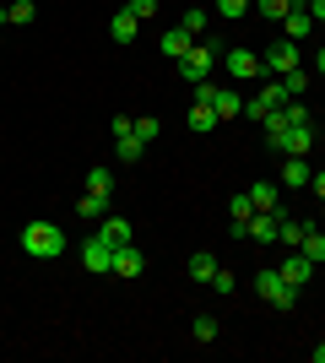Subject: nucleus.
I'll return each mask as SVG.
<instances>
[{
  "mask_svg": "<svg viewBox=\"0 0 325 363\" xmlns=\"http://www.w3.org/2000/svg\"><path fill=\"white\" fill-rule=\"evenodd\" d=\"M22 250H28L33 260H55V255L71 250V239H65L60 223H28V228H22Z\"/></svg>",
  "mask_w": 325,
  "mask_h": 363,
  "instance_id": "nucleus-1",
  "label": "nucleus"
},
{
  "mask_svg": "<svg viewBox=\"0 0 325 363\" xmlns=\"http://www.w3.org/2000/svg\"><path fill=\"white\" fill-rule=\"evenodd\" d=\"M255 293H261V303H271V309H293V303H298V288H293V282H282L277 266L255 272Z\"/></svg>",
  "mask_w": 325,
  "mask_h": 363,
  "instance_id": "nucleus-2",
  "label": "nucleus"
},
{
  "mask_svg": "<svg viewBox=\"0 0 325 363\" xmlns=\"http://www.w3.org/2000/svg\"><path fill=\"white\" fill-rule=\"evenodd\" d=\"M266 141H271L277 157H309L314 130H309V125H282V130H266Z\"/></svg>",
  "mask_w": 325,
  "mask_h": 363,
  "instance_id": "nucleus-3",
  "label": "nucleus"
},
{
  "mask_svg": "<svg viewBox=\"0 0 325 363\" xmlns=\"http://www.w3.org/2000/svg\"><path fill=\"white\" fill-rule=\"evenodd\" d=\"M212 65H217V49L206 44V38H195V44H190V55L173 65V71H179V82H190V87H195V82H212Z\"/></svg>",
  "mask_w": 325,
  "mask_h": 363,
  "instance_id": "nucleus-4",
  "label": "nucleus"
},
{
  "mask_svg": "<svg viewBox=\"0 0 325 363\" xmlns=\"http://www.w3.org/2000/svg\"><path fill=\"white\" fill-rule=\"evenodd\" d=\"M76 255H81V266H87L93 277H108V272H114V244H108L103 233L81 239V250H76Z\"/></svg>",
  "mask_w": 325,
  "mask_h": 363,
  "instance_id": "nucleus-5",
  "label": "nucleus"
},
{
  "mask_svg": "<svg viewBox=\"0 0 325 363\" xmlns=\"http://www.w3.org/2000/svg\"><path fill=\"white\" fill-rule=\"evenodd\" d=\"M222 65H228V76H233V82H255V76L266 71L255 49H228V55H222Z\"/></svg>",
  "mask_w": 325,
  "mask_h": 363,
  "instance_id": "nucleus-6",
  "label": "nucleus"
},
{
  "mask_svg": "<svg viewBox=\"0 0 325 363\" xmlns=\"http://www.w3.org/2000/svg\"><path fill=\"white\" fill-rule=\"evenodd\" d=\"M261 65H266L271 76H287V71H298V44H293V38H282V44H271V49L261 55Z\"/></svg>",
  "mask_w": 325,
  "mask_h": 363,
  "instance_id": "nucleus-7",
  "label": "nucleus"
},
{
  "mask_svg": "<svg viewBox=\"0 0 325 363\" xmlns=\"http://www.w3.org/2000/svg\"><path fill=\"white\" fill-rule=\"evenodd\" d=\"M309 157H282V174H277V184L282 190H309Z\"/></svg>",
  "mask_w": 325,
  "mask_h": 363,
  "instance_id": "nucleus-8",
  "label": "nucleus"
},
{
  "mask_svg": "<svg viewBox=\"0 0 325 363\" xmlns=\"http://www.w3.org/2000/svg\"><path fill=\"white\" fill-rule=\"evenodd\" d=\"M277 272H282V282H293V288H304V282H309V277H314V260L304 255V250H293V255L282 260Z\"/></svg>",
  "mask_w": 325,
  "mask_h": 363,
  "instance_id": "nucleus-9",
  "label": "nucleus"
},
{
  "mask_svg": "<svg viewBox=\"0 0 325 363\" xmlns=\"http://www.w3.org/2000/svg\"><path fill=\"white\" fill-rule=\"evenodd\" d=\"M141 272H147V255H141L136 244H120V250H114V277L130 282V277H141Z\"/></svg>",
  "mask_w": 325,
  "mask_h": 363,
  "instance_id": "nucleus-10",
  "label": "nucleus"
},
{
  "mask_svg": "<svg viewBox=\"0 0 325 363\" xmlns=\"http://www.w3.org/2000/svg\"><path fill=\"white\" fill-rule=\"evenodd\" d=\"M249 201H255V212H277L282 206V184L277 179H255L249 184Z\"/></svg>",
  "mask_w": 325,
  "mask_h": 363,
  "instance_id": "nucleus-11",
  "label": "nucleus"
},
{
  "mask_svg": "<svg viewBox=\"0 0 325 363\" xmlns=\"http://www.w3.org/2000/svg\"><path fill=\"white\" fill-rule=\"evenodd\" d=\"M277 223H282V206L277 212H255L249 217V239L255 244H277Z\"/></svg>",
  "mask_w": 325,
  "mask_h": 363,
  "instance_id": "nucleus-12",
  "label": "nucleus"
},
{
  "mask_svg": "<svg viewBox=\"0 0 325 363\" xmlns=\"http://www.w3.org/2000/svg\"><path fill=\"white\" fill-rule=\"evenodd\" d=\"M304 233H309V223H304V217H293L287 206H282V223H277V244L298 250V244H304Z\"/></svg>",
  "mask_w": 325,
  "mask_h": 363,
  "instance_id": "nucleus-13",
  "label": "nucleus"
},
{
  "mask_svg": "<svg viewBox=\"0 0 325 363\" xmlns=\"http://www.w3.org/2000/svg\"><path fill=\"white\" fill-rule=\"evenodd\" d=\"M282 28H287V38H293V44H304V38H309V33H314V16L304 11V0H298L293 11L282 16Z\"/></svg>",
  "mask_w": 325,
  "mask_h": 363,
  "instance_id": "nucleus-14",
  "label": "nucleus"
},
{
  "mask_svg": "<svg viewBox=\"0 0 325 363\" xmlns=\"http://www.w3.org/2000/svg\"><path fill=\"white\" fill-rule=\"evenodd\" d=\"M108 33H114V44H130V38H136V33H141V16L130 11V6H125V11H114V22H108Z\"/></svg>",
  "mask_w": 325,
  "mask_h": 363,
  "instance_id": "nucleus-15",
  "label": "nucleus"
},
{
  "mask_svg": "<svg viewBox=\"0 0 325 363\" xmlns=\"http://www.w3.org/2000/svg\"><path fill=\"white\" fill-rule=\"evenodd\" d=\"M212 108H217V120H239V108H244V98L233 87H212Z\"/></svg>",
  "mask_w": 325,
  "mask_h": 363,
  "instance_id": "nucleus-16",
  "label": "nucleus"
},
{
  "mask_svg": "<svg viewBox=\"0 0 325 363\" xmlns=\"http://www.w3.org/2000/svg\"><path fill=\"white\" fill-rule=\"evenodd\" d=\"M98 233H103V239L114 244V250H120V244H136V233H130V223H125V217H114V212H108L103 223H98Z\"/></svg>",
  "mask_w": 325,
  "mask_h": 363,
  "instance_id": "nucleus-17",
  "label": "nucleus"
},
{
  "mask_svg": "<svg viewBox=\"0 0 325 363\" xmlns=\"http://www.w3.org/2000/svg\"><path fill=\"white\" fill-rule=\"evenodd\" d=\"M190 44H195V38H190L185 28H169V33H163V55H169L173 65H179V60L190 55Z\"/></svg>",
  "mask_w": 325,
  "mask_h": 363,
  "instance_id": "nucleus-18",
  "label": "nucleus"
},
{
  "mask_svg": "<svg viewBox=\"0 0 325 363\" xmlns=\"http://www.w3.org/2000/svg\"><path fill=\"white\" fill-rule=\"evenodd\" d=\"M185 120H190V130H217V125H222L212 104H190V114H185Z\"/></svg>",
  "mask_w": 325,
  "mask_h": 363,
  "instance_id": "nucleus-19",
  "label": "nucleus"
},
{
  "mask_svg": "<svg viewBox=\"0 0 325 363\" xmlns=\"http://www.w3.org/2000/svg\"><path fill=\"white\" fill-rule=\"evenodd\" d=\"M76 217H98V223H103V217H108V196H98V190H87V196L76 201Z\"/></svg>",
  "mask_w": 325,
  "mask_h": 363,
  "instance_id": "nucleus-20",
  "label": "nucleus"
},
{
  "mask_svg": "<svg viewBox=\"0 0 325 363\" xmlns=\"http://www.w3.org/2000/svg\"><path fill=\"white\" fill-rule=\"evenodd\" d=\"M114 147H120V163H136L141 152H147V141H141L136 130H125V136H114Z\"/></svg>",
  "mask_w": 325,
  "mask_h": 363,
  "instance_id": "nucleus-21",
  "label": "nucleus"
},
{
  "mask_svg": "<svg viewBox=\"0 0 325 363\" xmlns=\"http://www.w3.org/2000/svg\"><path fill=\"white\" fill-rule=\"evenodd\" d=\"M87 190H98V196L114 201V168H87Z\"/></svg>",
  "mask_w": 325,
  "mask_h": 363,
  "instance_id": "nucleus-22",
  "label": "nucleus"
},
{
  "mask_svg": "<svg viewBox=\"0 0 325 363\" xmlns=\"http://www.w3.org/2000/svg\"><path fill=\"white\" fill-rule=\"evenodd\" d=\"M190 277H195V282H212V277H217V255H206V250H201V255H190Z\"/></svg>",
  "mask_w": 325,
  "mask_h": 363,
  "instance_id": "nucleus-23",
  "label": "nucleus"
},
{
  "mask_svg": "<svg viewBox=\"0 0 325 363\" xmlns=\"http://www.w3.org/2000/svg\"><path fill=\"white\" fill-rule=\"evenodd\" d=\"M293 6H298V0H255V11H261L266 22H282V16L293 11Z\"/></svg>",
  "mask_w": 325,
  "mask_h": 363,
  "instance_id": "nucleus-24",
  "label": "nucleus"
},
{
  "mask_svg": "<svg viewBox=\"0 0 325 363\" xmlns=\"http://www.w3.org/2000/svg\"><path fill=\"white\" fill-rule=\"evenodd\" d=\"M255 98H261L266 108H282V104H287V87H282V76H277V82H266V87L255 92Z\"/></svg>",
  "mask_w": 325,
  "mask_h": 363,
  "instance_id": "nucleus-25",
  "label": "nucleus"
},
{
  "mask_svg": "<svg viewBox=\"0 0 325 363\" xmlns=\"http://www.w3.org/2000/svg\"><path fill=\"white\" fill-rule=\"evenodd\" d=\"M0 22H16V28H22V22H33V0H11V6L0 11Z\"/></svg>",
  "mask_w": 325,
  "mask_h": 363,
  "instance_id": "nucleus-26",
  "label": "nucleus"
},
{
  "mask_svg": "<svg viewBox=\"0 0 325 363\" xmlns=\"http://www.w3.org/2000/svg\"><path fill=\"white\" fill-rule=\"evenodd\" d=\"M228 212H233V223H249V217H255V201H249V190H239V196L228 201Z\"/></svg>",
  "mask_w": 325,
  "mask_h": 363,
  "instance_id": "nucleus-27",
  "label": "nucleus"
},
{
  "mask_svg": "<svg viewBox=\"0 0 325 363\" xmlns=\"http://www.w3.org/2000/svg\"><path fill=\"white\" fill-rule=\"evenodd\" d=\"M179 28H185L190 38H201V33H206V11H201V6H190V11L179 16Z\"/></svg>",
  "mask_w": 325,
  "mask_h": 363,
  "instance_id": "nucleus-28",
  "label": "nucleus"
},
{
  "mask_svg": "<svg viewBox=\"0 0 325 363\" xmlns=\"http://www.w3.org/2000/svg\"><path fill=\"white\" fill-rule=\"evenodd\" d=\"M298 250H304V255H309V260H325V228H320V233H314V228H309Z\"/></svg>",
  "mask_w": 325,
  "mask_h": 363,
  "instance_id": "nucleus-29",
  "label": "nucleus"
},
{
  "mask_svg": "<svg viewBox=\"0 0 325 363\" xmlns=\"http://www.w3.org/2000/svg\"><path fill=\"white\" fill-rule=\"evenodd\" d=\"M282 87H287V98H304V92H309V76H304V65L282 76Z\"/></svg>",
  "mask_w": 325,
  "mask_h": 363,
  "instance_id": "nucleus-30",
  "label": "nucleus"
},
{
  "mask_svg": "<svg viewBox=\"0 0 325 363\" xmlns=\"http://www.w3.org/2000/svg\"><path fill=\"white\" fill-rule=\"evenodd\" d=\"M130 130H136L141 141H157V136H163V120H152V114H141V120L130 125Z\"/></svg>",
  "mask_w": 325,
  "mask_h": 363,
  "instance_id": "nucleus-31",
  "label": "nucleus"
},
{
  "mask_svg": "<svg viewBox=\"0 0 325 363\" xmlns=\"http://www.w3.org/2000/svg\"><path fill=\"white\" fill-rule=\"evenodd\" d=\"M282 114H287V125H309V108H304V98H287V104H282Z\"/></svg>",
  "mask_w": 325,
  "mask_h": 363,
  "instance_id": "nucleus-32",
  "label": "nucleus"
},
{
  "mask_svg": "<svg viewBox=\"0 0 325 363\" xmlns=\"http://www.w3.org/2000/svg\"><path fill=\"white\" fill-rule=\"evenodd\" d=\"M212 293H222V298H228V293H239V277L217 266V277H212Z\"/></svg>",
  "mask_w": 325,
  "mask_h": 363,
  "instance_id": "nucleus-33",
  "label": "nucleus"
},
{
  "mask_svg": "<svg viewBox=\"0 0 325 363\" xmlns=\"http://www.w3.org/2000/svg\"><path fill=\"white\" fill-rule=\"evenodd\" d=\"M190 331H195V342H217V320H212V315H201L195 325H190Z\"/></svg>",
  "mask_w": 325,
  "mask_h": 363,
  "instance_id": "nucleus-34",
  "label": "nucleus"
},
{
  "mask_svg": "<svg viewBox=\"0 0 325 363\" xmlns=\"http://www.w3.org/2000/svg\"><path fill=\"white\" fill-rule=\"evenodd\" d=\"M217 11L228 16V22H239V16H244V11H249V0H217Z\"/></svg>",
  "mask_w": 325,
  "mask_h": 363,
  "instance_id": "nucleus-35",
  "label": "nucleus"
},
{
  "mask_svg": "<svg viewBox=\"0 0 325 363\" xmlns=\"http://www.w3.org/2000/svg\"><path fill=\"white\" fill-rule=\"evenodd\" d=\"M304 11L314 16V28H325V0H304Z\"/></svg>",
  "mask_w": 325,
  "mask_h": 363,
  "instance_id": "nucleus-36",
  "label": "nucleus"
},
{
  "mask_svg": "<svg viewBox=\"0 0 325 363\" xmlns=\"http://www.w3.org/2000/svg\"><path fill=\"white\" fill-rule=\"evenodd\" d=\"M130 11H136V16H141V22H147V16H152V11H157V0H130Z\"/></svg>",
  "mask_w": 325,
  "mask_h": 363,
  "instance_id": "nucleus-37",
  "label": "nucleus"
},
{
  "mask_svg": "<svg viewBox=\"0 0 325 363\" xmlns=\"http://www.w3.org/2000/svg\"><path fill=\"white\" fill-rule=\"evenodd\" d=\"M309 190H314V196L325 201V168H314V174H309Z\"/></svg>",
  "mask_w": 325,
  "mask_h": 363,
  "instance_id": "nucleus-38",
  "label": "nucleus"
},
{
  "mask_svg": "<svg viewBox=\"0 0 325 363\" xmlns=\"http://www.w3.org/2000/svg\"><path fill=\"white\" fill-rule=\"evenodd\" d=\"M314 76L325 82V44H320V55H314Z\"/></svg>",
  "mask_w": 325,
  "mask_h": 363,
  "instance_id": "nucleus-39",
  "label": "nucleus"
},
{
  "mask_svg": "<svg viewBox=\"0 0 325 363\" xmlns=\"http://www.w3.org/2000/svg\"><path fill=\"white\" fill-rule=\"evenodd\" d=\"M309 358H314V363H325V342H320V347H314V352H309Z\"/></svg>",
  "mask_w": 325,
  "mask_h": 363,
  "instance_id": "nucleus-40",
  "label": "nucleus"
},
{
  "mask_svg": "<svg viewBox=\"0 0 325 363\" xmlns=\"http://www.w3.org/2000/svg\"><path fill=\"white\" fill-rule=\"evenodd\" d=\"M320 228H325V201H320Z\"/></svg>",
  "mask_w": 325,
  "mask_h": 363,
  "instance_id": "nucleus-41",
  "label": "nucleus"
}]
</instances>
